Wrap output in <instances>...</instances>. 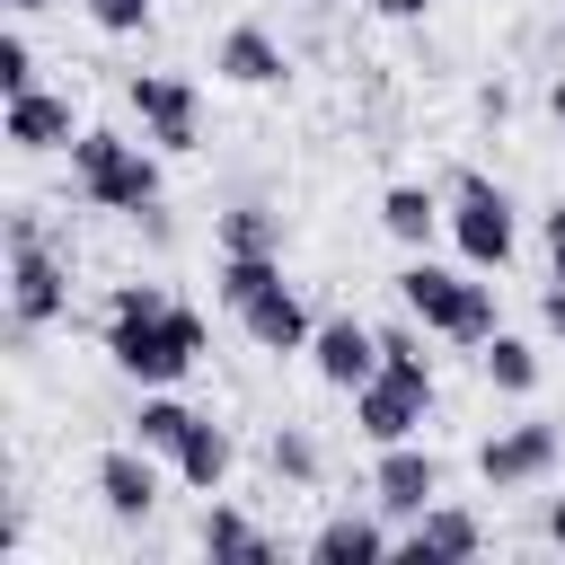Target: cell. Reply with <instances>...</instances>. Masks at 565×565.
I'll use <instances>...</instances> for the list:
<instances>
[{"mask_svg":"<svg viewBox=\"0 0 565 565\" xmlns=\"http://www.w3.org/2000/svg\"><path fill=\"white\" fill-rule=\"evenodd\" d=\"M159 450H141V441H124V450H106L97 459V503L115 512V521H150L159 512V468H150Z\"/></svg>","mask_w":565,"mask_h":565,"instance_id":"7c38bea8","label":"cell"},{"mask_svg":"<svg viewBox=\"0 0 565 565\" xmlns=\"http://www.w3.org/2000/svg\"><path fill=\"white\" fill-rule=\"evenodd\" d=\"M424 415H433V388H424V380L371 371V380L353 388V433H362L371 450H388V441H415V433H424Z\"/></svg>","mask_w":565,"mask_h":565,"instance_id":"ba28073f","label":"cell"},{"mask_svg":"<svg viewBox=\"0 0 565 565\" xmlns=\"http://www.w3.org/2000/svg\"><path fill=\"white\" fill-rule=\"evenodd\" d=\"M26 88H35V44L9 26L0 35V97H26Z\"/></svg>","mask_w":565,"mask_h":565,"instance_id":"484cf974","label":"cell"},{"mask_svg":"<svg viewBox=\"0 0 565 565\" xmlns=\"http://www.w3.org/2000/svg\"><path fill=\"white\" fill-rule=\"evenodd\" d=\"M71 177H79V194H88L97 212H124V221H141V212L159 203V159H150L141 141L106 132V124H79V141H71Z\"/></svg>","mask_w":565,"mask_h":565,"instance_id":"7a4b0ae2","label":"cell"},{"mask_svg":"<svg viewBox=\"0 0 565 565\" xmlns=\"http://www.w3.org/2000/svg\"><path fill=\"white\" fill-rule=\"evenodd\" d=\"M106 35H150V0H79Z\"/></svg>","mask_w":565,"mask_h":565,"instance_id":"4316f807","label":"cell"},{"mask_svg":"<svg viewBox=\"0 0 565 565\" xmlns=\"http://www.w3.org/2000/svg\"><path fill=\"white\" fill-rule=\"evenodd\" d=\"M441 221H450V212H441V194H433V185H388V194H380V230H388L397 247H424Z\"/></svg>","mask_w":565,"mask_h":565,"instance_id":"ac0fdd59","label":"cell"},{"mask_svg":"<svg viewBox=\"0 0 565 565\" xmlns=\"http://www.w3.org/2000/svg\"><path fill=\"white\" fill-rule=\"evenodd\" d=\"M238 327H247V344H256V353H309V335H318L291 282H265V291L238 309Z\"/></svg>","mask_w":565,"mask_h":565,"instance_id":"5bb4252c","label":"cell"},{"mask_svg":"<svg viewBox=\"0 0 565 565\" xmlns=\"http://www.w3.org/2000/svg\"><path fill=\"white\" fill-rule=\"evenodd\" d=\"M486 547V521L468 512V503H424L406 530H397V556H415V565H459V556H477Z\"/></svg>","mask_w":565,"mask_h":565,"instance_id":"30bf717a","label":"cell"},{"mask_svg":"<svg viewBox=\"0 0 565 565\" xmlns=\"http://www.w3.org/2000/svg\"><path fill=\"white\" fill-rule=\"evenodd\" d=\"M309 556H318V565H380V556H397V539H388L380 521H362V512H335V521L309 539Z\"/></svg>","mask_w":565,"mask_h":565,"instance_id":"e0dca14e","label":"cell"},{"mask_svg":"<svg viewBox=\"0 0 565 565\" xmlns=\"http://www.w3.org/2000/svg\"><path fill=\"white\" fill-rule=\"evenodd\" d=\"M318 441L300 433V424H274V477H291V486H318Z\"/></svg>","mask_w":565,"mask_h":565,"instance_id":"d4e9b609","label":"cell"},{"mask_svg":"<svg viewBox=\"0 0 565 565\" xmlns=\"http://www.w3.org/2000/svg\"><path fill=\"white\" fill-rule=\"evenodd\" d=\"M194 539H203V556H238V565H265V556H274V539H265L247 512H230V503H203V530H194Z\"/></svg>","mask_w":565,"mask_h":565,"instance_id":"d6986e66","label":"cell"},{"mask_svg":"<svg viewBox=\"0 0 565 565\" xmlns=\"http://www.w3.org/2000/svg\"><path fill=\"white\" fill-rule=\"evenodd\" d=\"M450 238H459V256L477 265V274H503L512 265V247H521V212H512V194L494 185V177H459L450 185Z\"/></svg>","mask_w":565,"mask_h":565,"instance_id":"5b68a950","label":"cell"},{"mask_svg":"<svg viewBox=\"0 0 565 565\" xmlns=\"http://www.w3.org/2000/svg\"><path fill=\"white\" fill-rule=\"evenodd\" d=\"M0 132H9V150H26V159H44V150H71V141H79V124H71V97H53V88H26V97H9Z\"/></svg>","mask_w":565,"mask_h":565,"instance_id":"4fadbf2b","label":"cell"},{"mask_svg":"<svg viewBox=\"0 0 565 565\" xmlns=\"http://www.w3.org/2000/svg\"><path fill=\"white\" fill-rule=\"evenodd\" d=\"M371 9H380V18H424L433 0H371Z\"/></svg>","mask_w":565,"mask_h":565,"instance_id":"1f68e13d","label":"cell"},{"mask_svg":"<svg viewBox=\"0 0 565 565\" xmlns=\"http://www.w3.org/2000/svg\"><path fill=\"white\" fill-rule=\"evenodd\" d=\"M35 9H53V0H9V18H35Z\"/></svg>","mask_w":565,"mask_h":565,"instance_id":"836d02e7","label":"cell"},{"mask_svg":"<svg viewBox=\"0 0 565 565\" xmlns=\"http://www.w3.org/2000/svg\"><path fill=\"white\" fill-rule=\"evenodd\" d=\"M265 282H282V256H221V265H212V291H221V309H247Z\"/></svg>","mask_w":565,"mask_h":565,"instance_id":"603a6c76","label":"cell"},{"mask_svg":"<svg viewBox=\"0 0 565 565\" xmlns=\"http://www.w3.org/2000/svg\"><path fill=\"white\" fill-rule=\"evenodd\" d=\"M230 459H238V441H230L212 415H194L185 441H177V477H185L194 494H221V486H230Z\"/></svg>","mask_w":565,"mask_h":565,"instance_id":"2e32d148","label":"cell"},{"mask_svg":"<svg viewBox=\"0 0 565 565\" xmlns=\"http://www.w3.org/2000/svg\"><path fill=\"white\" fill-rule=\"evenodd\" d=\"M212 71H221L230 88H274V79L291 71V53H282V44H274V35L256 26V18H238V26H230V35L212 44Z\"/></svg>","mask_w":565,"mask_h":565,"instance_id":"9a60e30c","label":"cell"},{"mask_svg":"<svg viewBox=\"0 0 565 565\" xmlns=\"http://www.w3.org/2000/svg\"><path fill=\"white\" fill-rule=\"evenodd\" d=\"M556 468H565V433H556L547 415H530V424H503V433H486V441H477V477H486L494 494L547 486Z\"/></svg>","mask_w":565,"mask_h":565,"instance_id":"8992f818","label":"cell"},{"mask_svg":"<svg viewBox=\"0 0 565 565\" xmlns=\"http://www.w3.org/2000/svg\"><path fill=\"white\" fill-rule=\"evenodd\" d=\"M477 115H494V124H503V115H512V88H503V79H486V88H477Z\"/></svg>","mask_w":565,"mask_h":565,"instance_id":"83f0119b","label":"cell"},{"mask_svg":"<svg viewBox=\"0 0 565 565\" xmlns=\"http://www.w3.org/2000/svg\"><path fill=\"white\" fill-rule=\"evenodd\" d=\"M106 362L124 380H141V388H168V380H185L203 362V318L177 291H159V282H115V300H106Z\"/></svg>","mask_w":565,"mask_h":565,"instance_id":"6da1fadb","label":"cell"},{"mask_svg":"<svg viewBox=\"0 0 565 565\" xmlns=\"http://www.w3.org/2000/svg\"><path fill=\"white\" fill-rule=\"evenodd\" d=\"M124 97H132L150 150H194V141H203V97H194V79H177V71H132Z\"/></svg>","mask_w":565,"mask_h":565,"instance_id":"52a82bcc","label":"cell"},{"mask_svg":"<svg viewBox=\"0 0 565 565\" xmlns=\"http://www.w3.org/2000/svg\"><path fill=\"white\" fill-rule=\"evenodd\" d=\"M539 530H547V547H565V494H556V503L539 512Z\"/></svg>","mask_w":565,"mask_h":565,"instance_id":"4dcf8cb0","label":"cell"},{"mask_svg":"<svg viewBox=\"0 0 565 565\" xmlns=\"http://www.w3.org/2000/svg\"><path fill=\"white\" fill-rule=\"evenodd\" d=\"M380 371H397V380H424V388H433V353H424V335H415V327H380Z\"/></svg>","mask_w":565,"mask_h":565,"instance_id":"cb8c5ba5","label":"cell"},{"mask_svg":"<svg viewBox=\"0 0 565 565\" xmlns=\"http://www.w3.org/2000/svg\"><path fill=\"white\" fill-rule=\"evenodd\" d=\"M547 265H556V282H565V203L547 212Z\"/></svg>","mask_w":565,"mask_h":565,"instance_id":"f1b7e54d","label":"cell"},{"mask_svg":"<svg viewBox=\"0 0 565 565\" xmlns=\"http://www.w3.org/2000/svg\"><path fill=\"white\" fill-rule=\"evenodd\" d=\"M185 424H194V406H185V397H168V388H150V397L132 406V441H141V450H159V459H177Z\"/></svg>","mask_w":565,"mask_h":565,"instance_id":"44dd1931","label":"cell"},{"mask_svg":"<svg viewBox=\"0 0 565 565\" xmlns=\"http://www.w3.org/2000/svg\"><path fill=\"white\" fill-rule=\"evenodd\" d=\"M71 309V265L53 247V230L35 212H9V335L26 344L35 327H53Z\"/></svg>","mask_w":565,"mask_h":565,"instance_id":"3957f363","label":"cell"},{"mask_svg":"<svg viewBox=\"0 0 565 565\" xmlns=\"http://www.w3.org/2000/svg\"><path fill=\"white\" fill-rule=\"evenodd\" d=\"M221 256H282V212L230 203V212H221Z\"/></svg>","mask_w":565,"mask_h":565,"instance_id":"ffe728a7","label":"cell"},{"mask_svg":"<svg viewBox=\"0 0 565 565\" xmlns=\"http://www.w3.org/2000/svg\"><path fill=\"white\" fill-rule=\"evenodd\" d=\"M539 318H547V335H565V282H547V300H539Z\"/></svg>","mask_w":565,"mask_h":565,"instance_id":"f546056e","label":"cell"},{"mask_svg":"<svg viewBox=\"0 0 565 565\" xmlns=\"http://www.w3.org/2000/svg\"><path fill=\"white\" fill-rule=\"evenodd\" d=\"M547 115H556V132H565V79H556V88H547Z\"/></svg>","mask_w":565,"mask_h":565,"instance_id":"d6a6232c","label":"cell"},{"mask_svg":"<svg viewBox=\"0 0 565 565\" xmlns=\"http://www.w3.org/2000/svg\"><path fill=\"white\" fill-rule=\"evenodd\" d=\"M397 300H406V318L415 327H433V335H450V344H486L494 335V282H477V265L468 274H450V265H406L397 274Z\"/></svg>","mask_w":565,"mask_h":565,"instance_id":"277c9868","label":"cell"},{"mask_svg":"<svg viewBox=\"0 0 565 565\" xmlns=\"http://www.w3.org/2000/svg\"><path fill=\"white\" fill-rule=\"evenodd\" d=\"M309 362H318V380H327V388H344V397H353V388L380 371V327H362V318H318Z\"/></svg>","mask_w":565,"mask_h":565,"instance_id":"8fae6325","label":"cell"},{"mask_svg":"<svg viewBox=\"0 0 565 565\" xmlns=\"http://www.w3.org/2000/svg\"><path fill=\"white\" fill-rule=\"evenodd\" d=\"M371 503H380L388 521H415L424 503H441V459H433L424 441H388V450L371 459Z\"/></svg>","mask_w":565,"mask_h":565,"instance_id":"9c48e42d","label":"cell"},{"mask_svg":"<svg viewBox=\"0 0 565 565\" xmlns=\"http://www.w3.org/2000/svg\"><path fill=\"white\" fill-rule=\"evenodd\" d=\"M477 362H486V380H494L503 397H530V388H539V353H530L521 335H503V327L477 344Z\"/></svg>","mask_w":565,"mask_h":565,"instance_id":"7402d4cb","label":"cell"}]
</instances>
